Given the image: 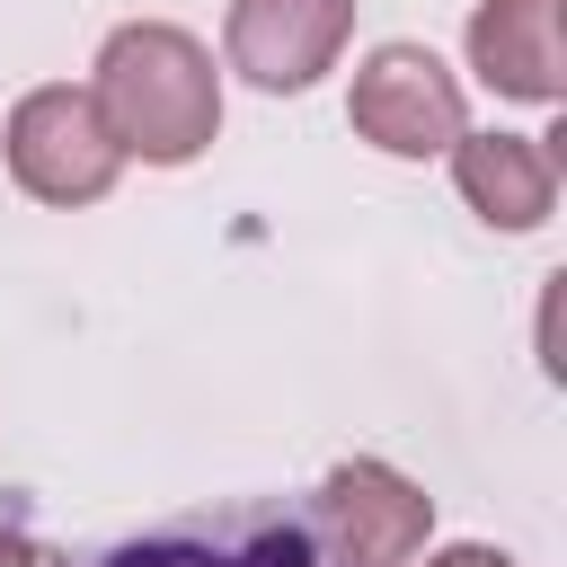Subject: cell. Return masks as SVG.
I'll return each mask as SVG.
<instances>
[{
  "mask_svg": "<svg viewBox=\"0 0 567 567\" xmlns=\"http://www.w3.org/2000/svg\"><path fill=\"white\" fill-rule=\"evenodd\" d=\"M106 133L124 159H151V168H186L213 133H221V71L213 53L168 27V18H133L97 44V80H89Z\"/></svg>",
  "mask_w": 567,
  "mask_h": 567,
  "instance_id": "cell-1",
  "label": "cell"
},
{
  "mask_svg": "<svg viewBox=\"0 0 567 567\" xmlns=\"http://www.w3.org/2000/svg\"><path fill=\"white\" fill-rule=\"evenodd\" d=\"M0 567H44L35 523H27V505H9V496H0Z\"/></svg>",
  "mask_w": 567,
  "mask_h": 567,
  "instance_id": "cell-9",
  "label": "cell"
},
{
  "mask_svg": "<svg viewBox=\"0 0 567 567\" xmlns=\"http://www.w3.org/2000/svg\"><path fill=\"white\" fill-rule=\"evenodd\" d=\"M452 186L487 230H540L558 213V159H549L540 133H461Z\"/></svg>",
  "mask_w": 567,
  "mask_h": 567,
  "instance_id": "cell-8",
  "label": "cell"
},
{
  "mask_svg": "<svg viewBox=\"0 0 567 567\" xmlns=\"http://www.w3.org/2000/svg\"><path fill=\"white\" fill-rule=\"evenodd\" d=\"M44 567H319L301 514H266V505H221V514H186L80 558H44Z\"/></svg>",
  "mask_w": 567,
  "mask_h": 567,
  "instance_id": "cell-5",
  "label": "cell"
},
{
  "mask_svg": "<svg viewBox=\"0 0 567 567\" xmlns=\"http://www.w3.org/2000/svg\"><path fill=\"white\" fill-rule=\"evenodd\" d=\"M346 35H354V0H230V27H221L230 71L266 97H292L319 71H337Z\"/></svg>",
  "mask_w": 567,
  "mask_h": 567,
  "instance_id": "cell-6",
  "label": "cell"
},
{
  "mask_svg": "<svg viewBox=\"0 0 567 567\" xmlns=\"http://www.w3.org/2000/svg\"><path fill=\"white\" fill-rule=\"evenodd\" d=\"M346 124L390 151V159H434L470 133L461 115V80L425 53V44H372L354 62V89H346Z\"/></svg>",
  "mask_w": 567,
  "mask_h": 567,
  "instance_id": "cell-4",
  "label": "cell"
},
{
  "mask_svg": "<svg viewBox=\"0 0 567 567\" xmlns=\"http://www.w3.org/2000/svg\"><path fill=\"white\" fill-rule=\"evenodd\" d=\"M0 151H9V177H18L35 204H62V213H71V204H97V195L115 186V168H124L97 97L71 89V80L27 89V97L9 106V124H0Z\"/></svg>",
  "mask_w": 567,
  "mask_h": 567,
  "instance_id": "cell-2",
  "label": "cell"
},
{
  "mask_svg": "<svg viewBox=\"0 0 567 567\" xmlns=\"http://www.w3.org/2000/svg\"><path fill=\"white\" fill-rule=\"evenodd\" d=\"M470 71L496 97L549 106L567 89V18H558V0H478L470 9Z\"/></svg>",
  "mask_w": 567,
  "mask_h": 567,
  "instance_id": "cell-7",
  "label": "cell"
},
{
  "mask_svg": "<svg viewBox=\"0 0 567 567\" xmlns=\"http://www.w3.org/2000/svg\"><path fill=\"white\" fill-rule=\"evenodd\" d=\"M319 567H408L434 532V496L390 461H337L301 514Z\"/></svg>",
  "mask_w": 567,
  "mask_h": 567,
  "instance_id": "cell-3",
  "label": "cell"
},
{
  "mask_svg": "<svg viewBox=\"0 0 567 567\" xmlns=\"http://www.w3.org/2000/svg\"><path fill=\"white\" fill-rule=\"evenodd\" d=\"M425 567H514L505 549H487V540H452V549H434Z\"/></svg>",
  "mask_w": 567,
  "mask_h": 567,
  "instance_id": "cell-10",
  "label": "cell"
}]
</instances>
